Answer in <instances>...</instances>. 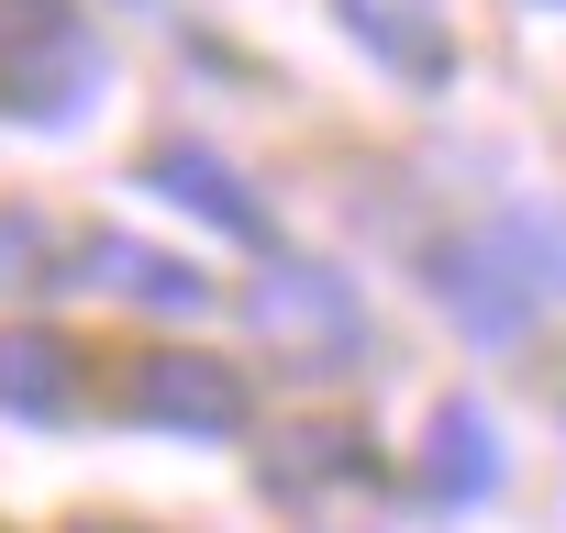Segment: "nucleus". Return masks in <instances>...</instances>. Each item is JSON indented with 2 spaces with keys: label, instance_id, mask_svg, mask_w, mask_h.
I'll return each mask as SVG.
<instances>
[{
  "label": "nucleus",
  "instance_id": "f257e3e1",
  "mask_svg": "<svg viewBox=\"0 0 566 533\" xmlns=\"http://www.w3.org/2000/svg\"><path fill=\"white\" fill-rule=\"evenodd\" d=\"M433 290H444V312H455L467 334L511 345V334L566 290V244H555L544 222H489V233H467V244L433 255Z\"/></svg>",
  "mask_w": 566,
  "mask_h": 533
},
{
  "label": "nucleus",
  "instance_id": "0eeeda50",
  "mask_svg": "<svg viewBox=\"0 0 566 533\" xmlns=\"http://www.w3.org/2000/svg\"><path fill=\"white\" fill-rule=\"evenodd\" d=\"M422 489L433 500H489L500 489V422L478 400H444L433 433H422Z\"/></svg>",
  "mask_w": 566,
  "mask_h": 533
},
{
  "label": "nucleus",
  "instance_id": "f03ea898",
  "mask_svg": "<svg viewBox=\"0 0 566 533\" xmlns=\"http://www.w3.org/2000/svg\"><path fill=\"white\" fill-rule=\"evenodd\" d=\"M101 90V45L67 0H0V112L23 123H67Z\"/></svg>",
  "mask_w": 566,
  "mask_h": 533
},
{
  "label": "nucleus",
  "instance_id": "39448f33",
  "mask_svg": "<svg viewBox=\"0 0 566 533\" xmlns=\"http://www.w3.org/2000/svg\"><path fill=\"white\" fill-rule=\"evenodd\" d=\"M244 312H255V334L312 345V356H345V345H356V290L323 279V266H277V279H255Z\"/></svg>",
  "mask_w": 566,
  "mask_h": 533
},
{
  "label": "nucleus",
  "instance_id": "9d476101",
  "mask_svg": "<svg viewBox=\"0 0 566 533\" xmlns=\"http://www.w3.org/2000/svg\"><path fill=\"white\" fill-rule=\"evenodd\" d=\"M90 533H112V522H90Z\"/></svg>",
  "mask_w": 566,
  "mask_h": 533
},
{
  "label": "nucleus",
  "instance_id": "6e6552de",
  "mask_svg": "<svg viewBox=\"0 0 566 533\" xmlns=\"http://www.w3.org/2000/svg\"><path fill=\"white\" fill-rule=\"evenodd\" d=\"M145 178H156L167 200H189L200 222H222V233H244V244L266 233V211L244 200V178H233V167H222L211 145H156V156H145Z\"/></svg>",
  "mask_w": 566,
  "mask_h": 533
},
{
  "label": "nucleus",
  "instance_id": "1a4fd4ad",
  "mask_svg": "<svg viewBox=\"0 0 566 533\" xmlns=\"http://www.w3.org/2000/svg\"><path fill=\"white\" fill-rule=\"evenodd\" d=\"M78 400V356L56 334H0V411H23V422H56Z\"/></svg>",
  "mask_w": 566,
  "mask_h": 533
},
{
  "label": "nucleus",
  "instance_id": "423d86ee",
  "mask_svg": "<svg viewBox=\"0 0 566 533\" xmlns=\"http://www.w3.org/2000/svg\"><path fill=\"white\" fill-rule=\"evenodd\" d=\"M78 266H101V290H123V301H145V312H211V279L200 266H178V255H156V244H134V233H90L78 244Z\"/></svg>",
  "mask_w": 566,
  "mask_h": 533
},
{
  "label": "nucleus",
  "instance_id": "20e7f679",
  "mask_svg": "<svg viewBox=\"0 0 566 533\" xmlns=\"http://www.w3.org/2000/svg\"><path fill=\"white\" fill-rule=\"evenodd\" d=\"M334 23L411 90H444L455 79V34H444V0H334Z\"/></svg>",
  "mask_w": 566,
  "mask_h": 533
},
{
  "label": "nucleus",
  "instance_id": "7ed1b4c3",
  "mask_svg": "<svg viewBox=\"0 0 566 533\" xmlns=\"http://www.w3.org/2000/svg\"><path fill=\"white\" fill-rule=\"evenodd\" d=\"M123 411L134 422H156V433H244V378L222 367V356H145L134 378H123Z\"/></svg>",
  "mask_w": 566,
  "mask_h": 533
}]
</instances>
